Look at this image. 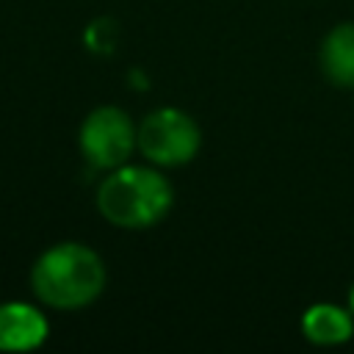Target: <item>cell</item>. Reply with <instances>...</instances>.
I'll list each match as a JSON object with an SVG mask.
<instances>
[{"mask_svg": "<svg viewBox=\"0 0 354 354\" xmlns=\"http://www.w3.org/2000/svg\"><path fill=\"white\" fill-rule=\"evenodd\" d=\"M30 285L36 299L47 307L77 310L102 293L105 266L100 254L83 243H55L33 263Z\"/></svg>", "mask_w": 354, "mask_h": 354, "instance_id": "1", "label": "cell"}, {"mask_svg": "<svg viewBox=\"0 0 354 354\" xmlns=\"http://www.w3.org/2000/svg\"><path fill=\"white\" fill-rule=\"evenodd\" d=\"M97 207L116 227H152L171 207V185L155 169L116 166L97 188Z\"/></svg>", "mask_w": 354, "mask_h": 354, "instance_id": "2", "label": "cell"}, {"mask_svg": "<svg viewBox=\"0 0 354 354\" xmlns=\"http://www.w3.org/2000/svg\"><path fill=\"white\" fill-rule=\"evenodd\" d=\"M196 122L180 108H158L138 127V149L158 166H183L199 152Z\"/></svg>", "mask_w": 354, "mask_h": 354, "instance_id": "3", "label": "cell"}, {"mask_svg": "<svg viewBox=\"0 0 354 354\" xmlns=\"http://www.w3.org/2000/svg\"><path fill=\"white\" fill-rule=\"evenodd\" d=\"M80 152L97 169H116L122 166L133 147L138 144V130L133 127L130 116L113 105L94 108L80 124Z\"/></svg>", "mask_w": 354, "mask_h": 354, "instance_id": "4", "label": "cell"}, {"mask_svg": "<svg viewBox=\"0 0 354 354\" xmlns=\"http://www.w3.org/2000/svg\"><path fill=\"white\" fill-rule=\"evenodd\" d=\"M47 337V318L25 304L6 301L0 304V351H30L39 348Z\"/></svg>", "mask_w": 354, "mask_h": 354, "instance_id": "5", "label": "cell"}, {"mask_svg": "<svg viewBox=\"0 0 354 354\" xmlns=\"http://www.w3.org/2000/svg\"><path fill=\"white\" fill-rule=\"evenodd\" d=\"M324 75L343 88H354V22H340L332 28L321 44Z\"/></svg>", "mask_w": 354, "mask_h": 354, "instance_id": "6", "label": "cell"}, {"mask_svg": "<svg viewBox=\"0 0 354 354\" xmlns=\"http://www.w3.org/2000/svg\"><path fill=\"white\" fill-rule=\"evenodd\" d=\"M301 332L310 343L337 346L351 337L354 324H351V315L346 310H340L337 304H313L301 315Z\"/></svg>", "mask_w": 354, "mask_h": 354, "instance_id": "7", "label": "cell"}, {"mask_svg": "<svg viewBox=\"0 0 354 354\" xmlns=\"http://www.w3.org/2000/svg\"><path fill=\"white\" fill-rule=\"evenodd\" d=\"M348 307L354 310V288H351V293H348Z\"/></svg>", "mask_w": 354, "mask_h": 354, "instance_id": "8", "label": "cell"}]
</instances>
